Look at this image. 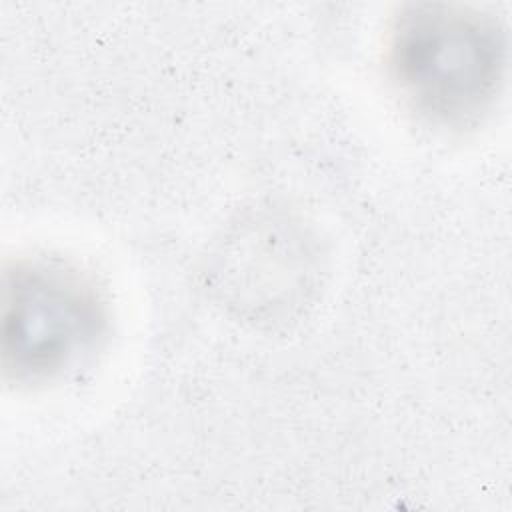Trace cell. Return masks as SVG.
<instances>
[{
    "label": "cell",
    "mask_w": 512,
    "mask_h": 512,
    "mask_svg": "<svg viewBox=\"0 0 512 512\" xmlns=\"http://www.w3.org/2000/svg\"><path fill=\"white\" fill-rule=\"evenodd\" d=\"M390 74L422 116L466 124L494 102L506 68V34L484 12L452 4H410L388 34Z\"/></svg>",
    "instance_id": "cell-1"
},
{
    "label": "cell",
    "mask_w": 512,
    "mask_h": 512,
    "mask_svg": "<svg viewBox=\"0 0 512 512\" xmlns=\"http://www.w3.org/2000/svg\"><path fill=\"white\" fill-rule=\"evenodd\" d=\"M2 366L18 384H38L74 368L104 334L106 312L94 284L56 262H18L4 272Z\"/></svg>",
    "instance_id": "cell-2"
}]
</instances>
